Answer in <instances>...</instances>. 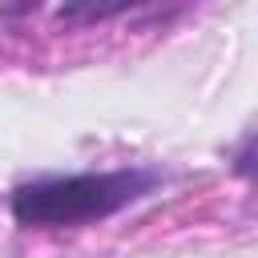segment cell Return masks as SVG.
I'll list each match as a JSON object with an SVG mask.
<instances>
[{
    "mask_svg": "<svg viewBox=\"0 0 258 258\" xmlns=\"http://www.w3.org/2000/svg\"><path fill=\"white\" fill-rule=\"evenodd\" d=\"M145 4H157V0H60L56 24L60 28H93V24L117 20L133 8H145Z\"/></svg>",
    "mask_w": 258,
    "mask_h": 258,
    "instance_id": "obj_2",
    "label": "cell"
},
{
    "mask_svg": "<svg viewBox=\"0 0 258 258\" xmlns=\"http://www.w3.org/2000/svg\"><path fill=\"white\" fill-rule=\"evenodd\" d=\"M44 0H0V16L4 20H20V16H28V12H36Z\"/></svg>",
    "mask_w": 258,
    "mask_h": 258,
    "instance_id": "obj_3",
    "label": "cell"
},
{
    "mask_svg": "<svg viewBox=\"0 0 258 258\" xmlns=\"http://www.w3.org/2000/svg\"><path fill=\"white\" fill-rule=\"evenodd\" d=\"M157 185L153 169H101V173H64L36 177L12 189V218L28 230H60L101 222Z\"/></svg>",
    "mask_w": 258,
    "mask_h": 258,
    "instance_id": "obj_1",
    "label": "cell"
},
{
    "mask_svg": "<svg viewBox=\"0 0 258 258\" xmlns=\"http://www.w3.org/2000/svg\"><path fill=\"white\" fill-rule=\"evenodd\" d=\"M250 153H254V137L246 133V141H242V149H238V161H234V169H238L242 177H250V173H254V165H250Z\"/></svg>",
    "mask_w": 258,
    "mask_h": 258,
    "instance_id": "obj_4",
    "label": "cell"
}]
</instances>
